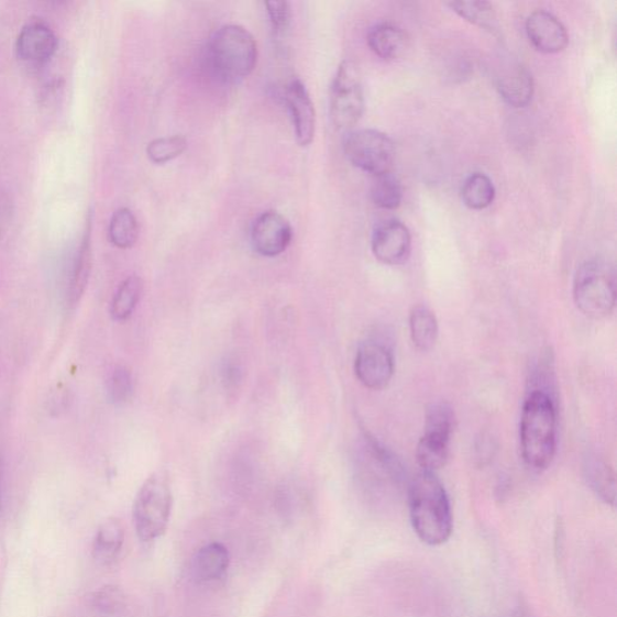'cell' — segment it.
Instances as JSON below:
<instances>
[{
  "instance_id": "1",
  "label": "cell",
  "mask_w": 617,
  "mask_h": 617,
  "mask_svg": "<svg viewBox=\"0 0 617 617\" xmlns=\"http://www.w3.org/2000/svg\"><path fill=\"white\" fill-rule=\"evenodd\" d=\"M412 530L425 544L439 547L447 543L453 530L450 499L436 473L421 472L408 489Z\"/></svg>"
},
{
  "instance_id": "2",
  "label": "cell",
  "mask_w": 617,
  "mask_h": 617,
  "mask_svg": "<svg viewBox=\"0 0 617 617\" xmlns=\"http://www.w3.org/2000/svg\"><path fill=\"white\" fill-rule=\"evenodd\" d=\"M521 453L527 467L544 471L555 458L558 447L557 401L541 392L528 394L520 422Z\"/></svg>"
},
{
  "instance_id": "3",
  "label": "cell",
  "mask_w": 617,
  "mask_h": 617,
  "mask_svg": "<svg viewBox=\"0 0 617 617\" xmlns=\"http://www.w3.org/2000/svg\"><path fill=\"white\" fill-rule=\"evenodd\" d=\"M257 43L253 34L238 24L219 29L208 45L210 69L223 84H241L256 68Z\"/></svg>"
},
{
  "instance_id": "4",
  "label": "cell",
  "mask_w": 617,
  "mask_h": 617,
  "mask_svg": "<svg viewBox=\"0 0 617 617\" xmlns=\"http://www.w3.org/2000/svg\"><path fill=\"white\" fill-rule=\"evenodd\" d=\"M173 509V491L167 472L151 474L134 499L133 522L137 538L153 543L168 530Z\"/></svg>"
},
{
  "instance_id": "5",
  "label": "cell",
  "mask_w": 617,
  "mask_h": 617,
  "mask_svg": "<svg viewBox=\"0 0 617 617\" xmlns=\"http://www.w3.org/2000/svg\"><path fill=\"white\" fill-rule=\"evenodd\" d=\"M573 296L585 317H609L616 305V275L610 264L599 260L585 262L575 274Z\"/></svg>"
},
{
  "instance_id": "6",
  "label": "cell",
  "mask_w": 617,
  "mask_h": 617,
  "mask_svg": "<svg viewBox=\"0 0 617 617\" xmlns=\"http://www.w3.org/2000/svg\"><path fill=\"white\" fill-rule=\"evenodd\" d=\"M365 107L361 71L355 62L340 63L331 86V119L339 130H350L363 117Z\"/></svg>"
},
{
  "instance_id": "7",
  "label": "cell",
  "mask_w": 617,
  "mask_h": 617,
  "mask_svg": "<svg viewBox=\"0 0 617 617\" xmlns=\"http://www.w3.org/2000/svg\"><path fill=\"white\" fill-rule=\"evenodd\" d=\"M344 154L352 166L373 176L392 172L396 146L392 137L376 130L350 132L344 140Z\"/></svg>"
},
{
  "instance_id": "8",
  "label": "cell",
  "mask_w": 617,
  "mask_h": 617,
  "mask_svg": "<svg viewBox=\"0 0 617 617\" xmlns=\"http://www.w3.org/2000/svg\"><path fill=\"white\" fill-rule=\"evenodd\" d=\"M354 367L356 377L364 387L379 392L393 381V352L379 342H365L357 350Z\"/></svg>"
},
{
  "instance_id": "9",
  "label": "cell",
  "mask_w": 617,
  "mask_h": 617,
  "mask_svg": "<svg viewBox=\"0 0 617 617\" xmlns=\"http://www.w3.org/2000/svg\"><path fill=\"white\" fill-rule=\"evenodd\" d=\"M293 239L291 223L276 211L263 212L251 229V245L263 257L280 256L291 245Z\"/></svg>"
},
{
  "instance_id": "10",
  "label": "cell",
  "mask_w": 617,
  "mask_h": 617,
  "mask_svg": "<svg viewBox=\"0 0 617 617\" xmlns=\"http://www.w3.org/2000/svg\"><path fill=\"white\" fill-rule=\"evenodd\" d=\"M372 251L375 258L386 266H398L407 262L411 254L408 227L395 219L381 222L373 231Z\"/></svg>"
},
{
  "instance_id": "11",
  "label": "cell",
  "mask_w": 617,
  "mask_h": 617,
  "mask_svg": "<svg viewBox=\"0 0 617 617\" xmlns=\"http://www.w3.org/2000/svg\"><path fill=\"white\" fill-rule=\"evenodd\" d=\"M528 41L541 54H559L570 43V35L564 24L551 12L538 10L526 21Z\"/></svg>"
},
{
  "instance_id": "12",
  "label": "cell",
  "mask_w": 617,
  "mask_h": 617,
  "mask_svg": "<svg viewBox=\"0 0 617 617\" xmlns=\"http://www.w3.org/2000/svg\"><path fill=\"white\" fill-rule=\"evenodd\" d=\"M285 103L291 115L297 143L309 146L317 132V111L307 90L299 79L289 82L285 90Z\"/></svg>"
},
{
  "instance_id": "13",
  "label": "cell",
  "mask_w": 617,
  "mask_h": 617,
  "mask_svg": "<svg viewBox=\"0 0 617 617\" xmlns=\"http://www.w3.org/2000/svg\"><path fill=\"white\" fill-rule=\"evenodd\" d=\"M56 49V34L44 21L29 22L18 36V56L30 65H43V63L53 58Z\"/></svg>"
},
{
  "instance_id": "14",
  "label": "cell",
  "mask_w": 617,
  "mask_h": 617,
  "mask_svg": "<svg viewBox=\"0 0 617 617\" xmlns=\"http://www.w3.org/2000/svg\"><path fill=\"white\" fill-rule=\"evenodd\" d=\"M497 90L508 106L525 108L533 99V75L521 63H511L498 74Z\"/></svg>"
},
{
  "instance_id": "15",
  "label": "cell",
  "mask_w": 617,
  "mask_h": 617,
  "mask_svg": "<svg viewBox=\"0 0 617 617\" xmlns=\"http://www.w3.org/2000/svg\"><path fill=\"white\" fill-rule=\"evenodd\" d=\"M231 555L223 544L213 543L201 547L192 561V575L198 584H212L221 581L230 569Z\"/></svg>"
},
{
  "instance_id": "16",
  "label": "cell",
  "mask_w": 617,
  "mask_h": 617,
  "mask_svg": "<svg viewBox=\"0 0 617 617\" xmlns=\"http://www.w3.org/2000/svg\"><path fill=\"white\" fill-rule=\"evenodd\" d=\"M372 52L382 59L393 60L403 55L408 47V36L405 31L393 23L376 24L367 36Z\"/></svg>"
},
{
  "instance_id": "17",
  "label": "cell",
  "mask_w": 617,
  "mask_h": 617,
  "mask_svg": "<svg viewBox=\"0 0 617 617\" xmlns=\"http://www.w3.org/2000/svg\"><path fill=\"white\" fill-rule=\"evenodd\" d=\"M124 536V527L117 518H109L100 525L92 546L95 561L102 565L115 562L123 548Z\"/></svg>"
},
{
  "instance_id": "18",
  "label": "cell",
  "mask_w": 617,
  "mask_h": 617,
  "mask_svg": "<svg viewBox=\"0 0 617 617\" xmlns=\"http://www.w3.org/2000/svg\"><path fill=\"white\" fill-rule=\"evenodd\" d=\"M584 476L592 493L614 508L616 481L612 465L597 455H588L584 462Z\"/></svg>"
},
{
  "instance_id": "19",
  "label": "cell",
  "mask_w": 617,
  "mask_h": 617,
  "mask_svg": "<svg viewBox=\"0 0 617 617\" xmlns=\"http://www.w3.org/2000/svg\"><path fill=\"white\" fill-rule=\"evenodd\" d=\"M452 436L425 431L417 449V459L422 472L436 473L449 459Z\"/></svg>"
},
{
  "instance_id": "20",
  "label": "cell",
  "mask_w": 617,
  "mask_h": 617,
  "mask_svg": "<svg viewBox=\"0 0 617 617\" xmlns=\"http://www.w3.org/2000/svg\"><path fill=\"white\" fill-rule=\"evenodd\" d=\"M144 294L141 276L131 275L124 279L111 300L110 315L113 321L124 322L131 319Z\"/></svg>"
},
{
  "instance_id": "21",
  "label": "cell",
  "mask_w": 617,
  "mask_h": 617,
  "mask_svg": "<svg viewBox=\"0 0 617 617\" xmlns=\"http://www.w3.org/2000/svg\"><path fill=\"white\" fill-rule=\"evenodd\" d=\"M92 269V251H91V232L87 230L82 244L79 249L77 258H75L74 267L70 276L68 288V301L70 306H77L81 300L88 280H90Z\"/></svg>"
},
{
  "instance_id": "22",
  "label": "cell",
  "mask_w": 617,
  "mask_h": 617,
  "mask_svg": "<svg viewBox=\"0 0 617 617\" xmlns=\"http://www.w3.org/2000/svg\"><path fill=\"white\" fill-rule=\"evenodd\" d=\"M461 197L465 207L484 210L494 203L496 188L484 173H473L464 180Z\"/></svg>"
},
{
  "instance_id": "23",
  "label": "cell",
  "mask_w": 617,
  "mask_h": 617,
  "mask_svg": "<svg viewBox=\"0 0 617 617\" xmlns=\"http://www.w3.org/2000/svg\"><path fill=\"white\" fill-rule=\"evenodd\" d=\"M410 335L420 351L431 350L438 339L439 327L436 315L426 307H417L410 313Z\"/></svg>"
},
{
  "instance_id": "24",
  "label": "cell",
  "mask_w": 617,
  "mask_h": 617,
  "mask_svg": "<svg viewBox=\"0 0 617 617\" xmlns=\"http://www.w3.org/2000/svg\"><path fill=\"white\" fill-rule=\"evenodd\" d=\"M140 238V224L129 208L113 212L109 224L110 242L119 249H131Z\"/></svg>"
},
{
  "instance_id": "25",
  "label": "cell",
  "mask_w": 617,
  "mask_h": 617,
  "mask_svg": "<svg viewBox=\"0 0 617 617\" xmlns=\"http://www.w3.org/2000/svg\"><path fill=\"white\" fill-rule=\"evenodd\" d=\"M371 198L377 208L384 210L398 209L403 199L400 180L392 172L374 176Z\"/></svg>"
},
{
  "instance_id": "26",
  "label": "cell",
  "mask_w": 617,
  "mask_h": 617,
  "mask_svg": "<svg viewBox=\"0 0 617 617\" xmlns=\"http://www.w3.org/2000/svg\"><path fill=\"white\" fill-rule=\"evenodd\" d=\"M447 5L474 26L494 32L498 26L494 5L488 2H450Z\"/></svg>"
},
{
  "instance_id": "27",
  "label": "cell",
  "mask_w": 617,
  "mask_h": 617,
  "mask_svg": "<svg viewBox=\"0 0 617 617\" xmlns=\"http://www.w3.org/2000/svg\"><path fill=\"white\" fill-rule=\"evenodd\" d=\"M107 393L113 406L129 405L134 394V382L131 371L125 365H118L109 376Z\"/></svg>"
},
{
  "instance_id": "28",
  "label": "cell",
  "mask_w": 617,
  "mask_h": 617,
  "mask_svg": "<svg viewBox=\"0 0 617 617\" xmlns=\"http://www.w3.org/2000/svg\"><path fill=\"white\" fill-rule=\"evenodd\" d=\"M187 147L186 137L173 135L158 137L147 145L146 154L155 165H166V163L180 157Z\"/></svg>"
},
{
  "instance_id": "29",
  "label": "cell",
  "mask_w": 617,
  "mask_h": 617,
  "mask_svg": "<svg viewBox=\"0 0 617 617\" xmlns=\"http://www.w3.org/2000/svg\"><path fill=\"white\" fill-rule=\"evenodd\" d=\"M455 428V412L445 401L433 403L427 409L425 431L452 436Z\"/></svg>"
},
{
  "instance_id": "30",
  "label": "cell",
  "mask_w": 617,
  "mask_h": 617,
  "mask_svg": "<svg viewBox=\"0 0 617 617\" xmlns=\"http://www.w3.org/2000/svg\"><path fill=\"white\" fill-rule=\"evenodd\" d=\"M91 604L100 614L117 615L125 606V595L119 586L107 585L95 592Z\"/></svg>"
},
{
  "instance_id": "31",
  "label": "cell",
  "mask_w": 617,
  "mask_h": 617,
  "mask_svg": "<svg viewBox=\"0 0 617 617\" xmlns=\"http://www.w3.org/2000/svg\"><path fill=\"white\" fill-rule=\"evenodd\" d=\"M276 35L287 32L293 20L291 4L288 2H267L264 3Z\"/></svg>"
},
{
  "instance_id": "32",
  "label": "cell",
  "mask_w": 617,
  "mask_h": 617,
  "mask_svg": "<svg viewBox=\"0 0 617 617\" xmlns=\"http://www.w3.org/2000/svg\"><path fill=\"white\" fill-rule=\"evenodd\" d=\"M511 617H532V616L530 612H528L526 608L519 607L518 609H515Z\"/></svg>"
},
{
  "instance_id": "33",
  "label": "cell",
  "mask_w": 617,
  "mask_h": 617,
  "mask_svg": "<svg viewBox=\"0 0 617 617\" xmlns=\"http://www.w3.org/2000/svg\"><path fill=\"white\" fill-rule=\"evenodd\" d=\"M0 486H2V465H0ZM0 503H2V487H0Z\"/></svg>"
}]
</instances>
